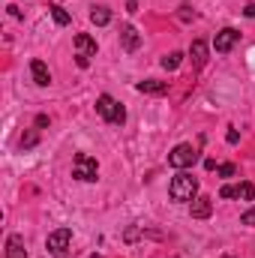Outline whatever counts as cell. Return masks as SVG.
Segmentation results:
<instances>
[{
    "mask_svg": "<svg viewBox=\"0 0 255 258\" xmlns=\"http://www.w3.org/2000/svg\"><path fill=\"white\" fill-rule=\"evenodd\" d=\"M96 174H99L96 159H93L90 153H75V159H72V177L90 183V180H96Z\"/></svg>",
    "mask_w": 255,
    "mask_h": 258,
    "instance_id": "cell-3",
    "label": "cell"
},
{
    "mask_svg": "<svg viewBox=\"0 0 255 258\" xmlns=\"http://www.w3.org/2000/svg\"><path fill=\"white\" fill-rule=\"evenodd\" d=\"M189 57H192V63H195V69H201V66L207 63V42L195 39L192 48H189Z\"/></svg>",
    "mask_w": 255,
    "mask_h": 258,
    "instance_id": "cell-13",
    "label": "cell"
},
{
    "mask_svg": "<svg viewBox=\"0 0 255 258\" xmlns=\"http://www.w3.org/2000/svg\"><path fill=\"white\" fill-rule=\"evenodd\" d=\"M90 21H93L96 27H105V24L111 21V9H108V6H93V9H90Z\"/></svg>",
    "mask_w": 255,
    "mask_h": 258,
    "instance_id": "cell-14",
    "label": "cell"
},
{
    "mask_svg": "<svg viewBox=\"0 0 255 258\" xmlns=\"http://www.w3.org/2000/svg\"><path fill=\"white\" fill-rule=\"evenodd\" d=\"M225 258H231V255H225Z\"/></svg>",
    "mask_w": 255,
    "mask_h": 258,
    "instance_id": "cell-28",
    "label": "cell"
},
{
    "mask_svg": "<svg viewBox=\"0 0 255 258\" xmlns=\"http://www.w3.org/2000/svg\"><path fill=\"white\" fill-rule=\"evenodd\" d=\"M168 195H171V201H195V198H198V177L180 171V174L171 180Z\"/></svg>",
    "mask_w": 255,
    "mask_h": 258,
    "instance_id": "cell-1",
    "label": "cell"
},
{
    "mask_svg": "<svg viewBox=\"0 0 255 258\" xmlns=\"http://www.w3.org/2000/svg\"><path fill=\"white\" fill-rule=\"evenodd\" d=\"M96 114H99L105 123H123V120H126V108H123L114 96H108V93H102V96L96 99Z\"/></svg>",
    "mask_w": 255,
    "mask_h": 258,
    "instance_id": "cell-2",
    "label": "cell"
},
{
    "mask_svg": "<svg viewBox=\"0 0 255 258\" xmlns=\"http://www.w3.org/2000/svg\"><path fill=\"white\" fill-rule=\"evenodd\" d=\"M180 18L189 21V18H195V12H189V6H180Z\"/></svg>",
    "mask_w": 255,
    "mask_h": 258,
    "instance_id": "cell-23",
    "label": "cell"
},
{
    "mask_svg": "<svg viewBox=\"0 0 255 258\" xmlns=\"http://www.w3.org/2000/svg\"><path fill=\"white\" fill-rule=\"evenodd\" d=\"M75 48L81 57H96V39H90L87 33H78L75 36Z\"/></svg>",
    "mask_w": 255,
    "mask_h": 258,
    "instance_id": "cell-11",
    "label": "cell"
},
{
    "mask_svg": "<svg viewBox=\"0 0 255 258\" xmlns=\"http://www.w3.org/2000/svg\"><path fill=\"white\" fill-rule=\"evenodd\" d=\"M36 141H39V135H36V132H24V135H21V147H33Z\"/></svg>",
    "mask_w": 255,
    "mask_h": 258,
    "instance_id": "cell-19",
    "label": "cell"
},
{
    "mask_svg": "<svg viewBox=\"0 0 255 258\" xmlns=\"http://www.w3.org/2000/svg\"><path fill=\"white\" fill-rule=\"evenodd\" d=\"M30 75H33V81H36L39 87H48V84H51V72H48V66L42 63V60H33V63H30Z\"/></svg>",
    "mask_w": 255,
    "mask_h": 258,
    "instance_id": "cell-10",
    "label": "cell"
},
{
    "mask_svg": "<svg viewBox=\"0 0 255 258\" xmlns=\"http://www.w3.org/2000/svg\"><path fill=\"white\" fill-rule=\"evenodd\" d=\"M234 189H237L234 198H240V201H252V198H255V186L249 183V180H243V183H240V186H234Z\"/></svg>",
    "mask_w": 255,
    "mask_h": 258,
    "instance_id": "cell-15",
    "label": "cell"
},
{
    "mask_svg": "<svg viewBox=\"0 0 255 258\" xmlns=\"http://www.w3.org/2000/svg\"><path fill=\"white\" fill-rule=\"evenodd\" d=\"M240 222H243V225H255V207H249V210L240 216Z\"/></svg>",
    "mask_w": 255,
    "mask_h": 258,
    "instance_id": "cell-20",
    "label": "cell"
},
{
    "mask_svg": "<svg viewBox=\"0 0 255 258\" xmlns=\"http://www.w3.org/2000/svg\"><path fill=\"white\" fill-rule=\"evenodd\" d=\"M225 141H228V144H237V141H240V132H237V129H228Z\"/></svg>",
    "mask_w": 255,
    "mask_h": 258,
    "instance_id": "cell-22",
    "label": "cell"
},
{
    "mask_svg": "<svg viewBox=\"0 0 255 258\" xmlns=\"http://www.w3.org/2000/svg\"><path fill=\"white\" fill-rule=\"evenodd\" d=\"M237 42H240V33H237L234 27H222V30L216 33V39H213V48H216L219 54H228Z\"/></svg>",
    "mask_w": 255,
    "mask_h": 258,
    "instance_id": "cell-6",
    "label": "cell"
},
{
    "mask_svg": "<svg viewBox=\"0 0 255 258\" xmlns=\"http://www.w3.org/2000/svg\"><path fill=\"white\" fill-rule=\"evenodd\" d=\"M90 258H102V255H90Z\"/></svg>",
    "mask_w": 255,
    "mask_h": 258,
    "instance_id": "cell-27",
    "label": "cell"
},
{
    "mask_svg": "<svg viewBox=\"0 0 255 258\" xmlns=\"http://www.w3.org/2000/svg\"><path fill=\"white\" fill-rule=\"evenodd\" d=\"M180 60H183V54H180V51H171V54H165V57H162V66L171 72V69H177V66H180Z\"/></svg>",
    "mask_w": 255,
    "mask_h": 258,
    "instance_id": "cell-17",
    "label": "cell"
},
{
    "mask_svg": "<svg viewBox=\"0 0 255 258\" xmlns=\"http://www.w3.org/2000/svg\"><path fill=\"white\" fill-rule=\"evenodd\" d=\"M243 15H246V18H255V3H249V6L243 9Z\"/></svg>",
    "mask_w": 255,
    "mask_h": 258,
    "instance_id": "cell-26",
    "label": "cell"
},
{
    "mask_svg": "<svg viewBox=\"0 0 255 258\" xmlns=\"http://www.w3.org/2000/svg\"><path fill=\"white\" fill-rule=\"evenodd\" d=\"M195 162H198V150H195L192 144H177V147L168 153V165H171V168H177V171L192 168Z\"/></svg>",
    "mask_w": 255,
    "mask_h": 258,
    "instance_id": "cell-4",
    "label": "cell"
},
{
    "mask_svg": "<svg viewBox=\"0 0 255 258\" xmlns=\"http://www.w3.org/2000/svg\"><path fill=\"white\" fill-rule=\"evenodd\" d=\"M213 213V201L207 198V195H198L195 201H192V219H207Z\"/></svg>",
    "mask_w": 255,
    "mask_h": 258,
    "instance_id": "cell-9",
    "label": "cell"
},
{
    "mask_svg": "<svg viewBox=\"0 0 255 258\" xmlns=\"http://www.w3.org/2000/svg\"><path fill=\"white\" fill-rule=\"evenodd\" d=\"M48 9H51V18H54L60 27H63V24H69V12H66L63 6H57V3H54V6H48Z\"/></svg>",
    "mask_w": 255,
    "mask_h": 258,
    "instance_id": "cell-16",
    "label": "cell"
},
{
    "mask_svg": "<svg viewBox=\"0 0 255 258\" xmlns=\"http://www.w3.org/2000/svg\"><path fill=\"white\" fill-rule=\"evenodd\" d=\"M120 42H123V51H138V45H141V33L132 27V24H126L123 30H120Z\"/></svg>",
    "mask_w": 255,
    "mask_h": 258,
    "instance_id": "cell-7",
    "label": "cell"
},
{
    "mask_svg": "<svg viewBox=\"0 0 255 258\" xmlns=\"http://www.w3.org/2000/svg\"><path fill=\"white\" fill-rule=\"evenodd\" d=\"M216 171H219L222 177H234V174H237V165H234V162H225V165H219Z\"/></svg>",
    "mask_w": 255,
    "mask_h": 258,
    "instance_id": "cell-18",
    "label": "cell"
},
{
    "mask_svg": "<svg viewBox=\"0 0 255 258\" xmlns=\"http://www.w3.org/2000/svg\"><path fill=\"white\" fill-rule=\"evenodd\" d=\"M69 243H72V228H57V231L48 234V252L51 255L63 258L66 249H69Z\"/></svg>",
    "mask_w": 255,
    "mask_h": 258,
    "instance_id": "cell-5",
    "label": "cell"
},
{
    "mask_svg": "<svg viewBox=\"0 0 255 258\" xmlns=\"http://www.w3.org/2000/svg\"><path fill=\"white\" fill-rule=\"evenodd\" d=\"M75 63L81 66V69H87V66H90V57H81V54H78V57H75Z\"/></svg>",
    "mask_w": 255,
    "mask_h": 258,
    "instance_id": "cell-24",
    "label": "cell"
},
{
    "mask_svg": "<svg viewBox=\"0 0 255 258\" xmlns=\"http://www.w3.org/2000/svg\"><path fill=\"white\" fill-rule=\"evenodd\" d=\"M126 12H138V0H126Z\"/></svg>",
    "mask_w": 255,
    "mask_h": 258,
    "instance_id": "cell-25",
    "label": "cell"
},
{
    "mask_svg": "<svg viewBox=\"0 0 255 258\" xmlns=\"http://www.w3.org/2000/svg\"><path fill=\"white\" fill-rule=\"evenodd\" d=\"M135 90H138V93H150V96H162V93H168V81H153V78H147V81H138Z\"/></svg>",
    "mask_w": 255,
    "mask_h": 258,
    "instance_id": "cell-8",
    "label": "cell"
},
{
    "mask_svg": "<svg viewBox=\"0 0 255 258\" xmlns=\"http://www.w3.org/2000/svg\"><path fill=\"white\" fill-rule=\"evenodd\" d=\"M234 192H237V189H234V186H228V183H225V186H222V189H219V198H234Z\"/></svg>",
    "mask_w": 255,
    "mask_h": 258,
    "instance_id": "cell-21",
    "label": "cell"
},
{
    "mask_svg": "<svg viewBox=\"0 0 255 258\" xmlns=\"http://www.w3.org/2000/svg\"><path fill=\"white\" fill-rule=\"evenodd\" d=\"M6 258H27L21 234H9V240H6Z\"/></svg>",
    "mask_w": 255,
    "mask_h": 258,
    "instance_id": "cell-12",
    "label": "cell"
}]
</instances>
